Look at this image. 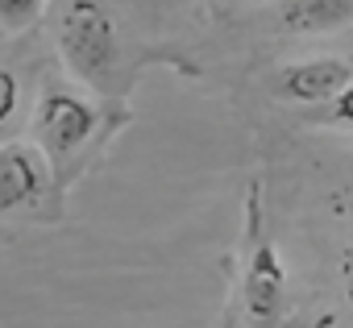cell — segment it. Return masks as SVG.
<instances>
[{
    "mask_svg": "<svg viewBox=\"0 0 353 328\" xmlns=\"http://www.w3.org/2000/svg\"><path fill=\"white\" fill-rule=\"evenodd\" d=\"M341 283H345V295H349V303H353V237H349L345 249H341Z\"/></svg>",
    "mask_w": 353,
    "mask_h": 328,
    "instance_id": "cell-10",
    "label": "cell"
},
{
    "mask_svg": "<svg viewBox=\"0 0 353 328\" xmlns=\"http://www.w3.org/2000/svg\"><path fill=\"white\" fill-rule=\"evenodd\" d=\"M96 121H100L96 104L83 92H75L67 83H46L34 104V141L42 145V154L50 162H63L92 141Z\"/></svg>",
    "mask_w": 353,
    "mask_h": 328,
    "instance_id": "cell-2",
    "label": "cell"
},
{
    "mask_svg": "<svg viewBox=\"0 0 353 328\" xmlns=\"http://www.w3.org/2000/svg\"><path fill=\"white\" fill-rule=\"evenodd\" d=\"M50 183V158L42 154V145H26V141H9L0 145V216L21 212L34 200L46 196Z\"/></svg>",
    "mask_w": 353,
    "mask_h": 328,
    "instance_id": "cell-3",
    "label": "cell"
},
{
    "mask_svg": "<svg viewBox=\"0 0 353 328\" xmlns=\"http://www.w3.org/2000/svg\"><path fill=\"white\" fill-rule=\"evenodd\" d=\"M54 38H59V54L63 67L88 83L92 92L112 96L121 88V34H117V17L104 0H59L54 13Z\"/></svg>",
    "mask_w": 353,
    "mask_h": 328,
    "instance_id": "cell-1",
    "label": "cell"
},
{
    "mask_svg": "<svg viewBox=\"0 0 353 328\" xmlns=\"http://www.w3.org/2000/svg\"><path fill=\"white\" fill-rule=\"evenodd\" d=\"M279 299H283V266H279L274 245L258 237L254 258H250V274H245V303L258 320H270L279 311Z\"/></svg>",
    "mask_w": 353,
    "mask_h": 328,
    "instance_id": "cell-5",
    "label": "cell"
},
{
    "mask_svg": "<svg viewBox=\"0 0 353 328\" xmlns=\"http://www.w3.org/2000/svg\"><path fill=\"white\" fill-rule=\"evenodd\" d=\"M345 88H353V63L345 59H303L274 75V92L287 104H332Z\"/></svg>",
    "mask_w": 353,
    "mask_h": 328,
    "instance_id": "cell-4",
    "label": "cell"
},
{
    "mask_svg": "<svg viewBox=\"0 0 353 328\" xmlns=\"http://www.w3.org/2000/svg\"><path fill=\"white\" fill-rule=\"evenodd\" d=\"M320 121H324V125H345V129H353V88H345Z\"/></svg>",
    "mask_w": 353,
    "mask_h": 328,
    "instance_id": "cell-9",
    "label": "cell"
},
{
    "mask_svg": "<svg viewBox=\"0 0 353 328\" xmlns=\"http://www.w3.org/2000/svg\"><path fill=\"white\" fill-rule=\"evenodd\" d=\"M46 9V0H0V34H26Z\"/></svg>",
    "mask_w": 353,
    "mask_h": 328,
    "instance_id": "cell-7",
    "label": "cell"
},
{
    "mask_svg": "<svg viewBox=\"0 0 353 328\" xmlns=\"http://www.w3.org/2000/svg\"><path fill=\"white\" fill-rule=\"evenodd\" d=\"M279 21L291 34H328L353 21V0H283Z\"/></svg>",
    "mask_w": 353,
    "mask_h": 328,
    "instance_id": "cell-6",
    "label": "cell"
},
{
    "mask_svg": "<svg viewBox=\"0 0 353 328\" xmlns=\"http://www.w3.org/2000/svg\"><path fill=\"white\" fill-rule=\"evenodd\" d=\"M17 108H21V79L0 63V129L17 116Z\"/></svg>",
    "mask_w": 353,
    "mask_h": 328,
    "instance_id": "cell-8",
    "label": "cell"
}]
</instances>
